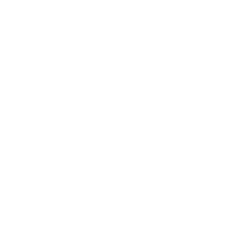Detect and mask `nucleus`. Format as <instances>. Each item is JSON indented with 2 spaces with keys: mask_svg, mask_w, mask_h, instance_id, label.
<instances>
[]
</instances>
